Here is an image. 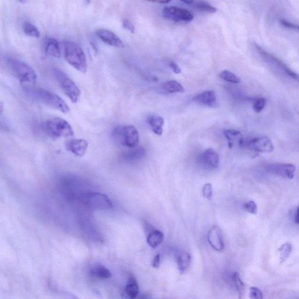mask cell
Returning <instances> with one entry per match:
<instances>
[{
    "label": "cell",
    "instance_id": "1",
    "mask_svg": "<svg viewBox=\"0 0 299 299\" xmlns=\"http://www.w3.org/2000/svg\"><path fill=\"white\" fill-rule=\"evenodd\" d=\"M56 188L62 196L69 201H79L90 190L88 183L74 175H64L59 178Z\"/></svg>",
    "mask_w": 299,
    "mask_h": 299
},
{
    "label": "cell",
    "instance_id": "2",
    "mask_svg": "<svg viewBox=\"0 0 299 299\" xmlns=\"http://www.w3.org/2000/svg\"><path fill=\"white\" fill-rule=\"evenodd\" d=\"M64 58L71 66L81 73L87 71V60L84 50L78 43L71 40L64 42Z\"/></svg>",
    "mask_w": 299,
    "mask_h": 299
},
{
    "label": "cell",
    "instance_id": "3",
    "mask_svg": "<svg viewBox=\"0 0 299 299\" xmlns=\"http://www.w3.org/2000/svg\"><path fill=\"white\" fill-rule=\"evenodd\" d=\"M29 94L35 100L63 112L69 113V106L63 99L54 93L43 88H33L29 91Z\"/></svg>",
    "mask_w": 299,
    "mask_h": 299
},
{
    "label": "cell",
    "instance_id": "4",
    "mask_svg": "<svg viewBox=\"0 0 299 299\" xmlns=\"http://www.w3.org/2000/svg\"><path fill=\"white\" fill-rule=\"evenodd\" d=\"M79 202L90 211H108L114 208L113 203L107 195L99 192H87L82 195Z\"/></svg>",
    "mask_w": 299,
    "mask_h": 299
},
{
    "label": "cell",
    "instance_id": "5",
    "mask_svg": "<svg viewBox=\"0 0 299 299\" xmlns=\"http://www.w3.org/2000/svg\"><path fill=\"white\" fill-rule=\"evenodd\" d=\"M7 63L12 72L22 84L31 85L36 82L37 74L29 65L14 58H8Z\"/></svg>",
    "mask_w": 299,
    "mask_h": 299
},
{
    "label": "cell",
    "instance_id": "6",
    "mask_svg": "<svg viewBox=\"0 0 299 299\" xmlns=\"http://www.w3.org/2000/svg\"><path fill=\"white\" fill-rule=\"evenodd\" d=\"M44 129L47 134L53 138H69L74 135L72 126L60 118H53L46 120Z\"/></svg>",
    "mask_w": 299,
    "mask_h": 299
},
{
    "label": "cell",
    "instance_id": "7",
    "mask_svg": "<svg viewBox=\"0 0 299 299\" xmlns=\"http://www.w3.org/2000/svg\"><path fill=\"white\" fill-rule=\"evenodd\" d=\"M112 136L117 143L129 149L138 146L139 133L134 126L128 125L115 128Z\"/></svg>",
    "mask_w": 299,
    "mask_h": 299
},
{
    "label": "cell",
    "instance_id": "8",
    "mask_svg": "<svg viewBox=\"0 0 299 299\" xmlns=\"http://www.w3.org/2000/svg\"><path fill=\"white\" fill-rule=\"evenodd\" d=\"M53 74L62 91L67 97L73 103L78 102L80 97L81 91L75 82L60 70L53 69Z\"/></svg>",
    "mask_w": 299,
    "mask_h": 299
},
{
    "label": "cell",
    "instance_id": "9",
    "mask_svg": "<svg viewBox=\"0 0 299 299\" xmlns=\"http://www.w3.org/2000/svg\"><path fill=\"white\" fill-rule=\"evenodd\" d=\"M255 44V47L259 53L260 57H261L263 60L267 62L268 63L273 66L276 68L278 70H279L281 72L284 74V75L288 77L289 78H291L293 80L299 82V75L298 73L294 72L292 70L288 65L284 63V62L279 58L276 57V56L271 54V53L266 51L264 49L259 46V44Z\"/></svg>",
    "mask_w": 299,
    "mask_h": 299
},
{
    "label": "cell",
    "instance_id": "10",
    "mask_svg": "<svg viewBox=\"0 0 299 299\" xmlns=\"http://www.w3.org/2000/svg\"><path fill=\"white\" fill-rule=\"evenodd\" d=\"M79 223L82 233L89 239L94 242H103V238L101 232L91 219L86 216H82L80 218Z\"/></svg>",
    "mask_w": 299,
    "mask_h": 299
},
{
    "label": "cell",
    "instance_id": "11",
    "mask_svg": "<svg viewBox=\"0 0 299 299\" xmlns=\"http://www.w3.org/2000/svg\"><path fill=\"white\" fill-rule=\"evenodd\" d=\"M162 15L165 19L175 22H190L194 19L193 14L190 11L174 6L165 7L162 11Z\"/></svg>",
    "mask_w": 299,
    "mask_h": 299
},
{
    "label": "cell",
    "instance_id": "12",
    "mask_svg": "<svg viewBox=\"0 0 299 299\" xmlns=\"http://www.w3.org/2000/svg\"><path fill=\"white\" fill-rule=\"evenodd\" d=\"M265 170L268 173L283 178L294 179L296 172L295 165L292 164L274 163L266 165Z\"/></svg>",
    "mask_w": 299,
    "mask_h": 299
},
{
    "label": "cell",
    "instance_id": "13",
    "mask_svg": "<svg viewBox=\"0 0 299 299\" xmlns=\"http://www.w3.org/2000/svg\"><path fill=\"white\" fill-rule=\"evenodd\" d=\"M245 146L254 152L259 153H271L274 150V146L270 139L266 136L251 139Z\"/></svg>",
    "mask_w": 299,
    "mask_h": 299
},
{
    "label": "cell",
    "instance_id": "14",
    "mask_svg": "<svg viewBox=\"0 0 299 299\" xmlns=\"http://www.w3.org/2000/svg\"><path fill=\"white\" fill-rule=\"evenodd\" d=\"M198 160L204 168L211 170L217 169L220 163L218 153L211 148L200 154Z\"/></svg>",
    "mask_w": 299,
    "mask_h": 299
},
{
    "label": "cell",
    "instance_id": "15",
    "mask_svg": "<svg viewBox=\"0 0 299 299\" xmlns=\"http://www.w3.org/2000/svg\"><path fill=\"white\" fill-rule=\"evenodd\" d=\"M97 37L102 42L111 46L118 47V48H124L125 44L120 38L114 32L104 28L98 29L96 31Z\"/></svg>",
    "mask_w": 299,
    "mask_h": 299
},
{
    "label": "cell",
    "instance_id": "16",
    "mask_svg": "<svg viewBox=\"0 0 299 299\" xmlns=\"http://www.w3.org/2000/svg\"><path fill=\"white\" fill-rule=\"evenodd\" d=\"M208 241L213 249L221 252L224 249V241L223 234L220 227L218 226H213L208 233Z\"/></svg>",
    "mask_w": 299,
    "mask_h": 299
},
{
    "label": "cell",
    "instance_id": "17",
    "mask_svg": "<svg viewBox=\"0 0 299 299\" xmlns=\"http://www.w3.org/2000/svg\"><path fill=\"white\" fill-rule=\"evenodd\" d=\"M194 101L198 104L205 105L211 108H217L219 106L217 97L215 92L209 90L198 94L193 98Z\"/></svg>",
    "mask_w": 299,
    "mask_h": 299
},
{
    "label": "cell",
    "instance_id": "18",
    "mask_svg": "<svg viewBox=\"0 0 299 299\" xmlns=\"http://www.w3.org/2000/svg\"><path fill=\"white\" fill-rule=\"evenodd\" d=\"M66 149L78 157H82L85 155L88 148V142L82 139H73L67 141Z\"/></svg>",
    "mask_w": 299,
    "mask_h": 299
},
{
    "label": "cell",
    "instance_id": "19",
    "mask_svg": "<svg viewBox=\"0 0 299 299\" xmlns=\"http://www.w3.org/2000/svg\"><path fill=\"white\" fill-rule=\"evenodd\" d=\"M223 134L228 141L230 148L241 147L245 146L243 136L239 130L226 129L224 130Z\"/></svg>",
    "mask_w": 299,
    "mask_h": 299
},
{
    "label": "cell",
    "instance_id": "20",
    "mask_svg": "<svg viewBox=\"0 0 299 299\" xmlns=\"http://www.w3.org/2000/svg\"><path fill=\"white\" fill-rule=\"evenodd\" d=\"M146 155V150L143 147L137 146L126 151L125 153H123L122 158L125 161L133 162L140 160V159L144 158Z\"/></svg>",
    "mask_w": 299,
    "mask_h": 299
},
{
    "label": "cell",
    "instance_id": "21",
    "mask_svg": "<svg viewBox=\"0 0 299 299\" xmlns=\"http://www.w3.org/2000/svg\"><path fill=\"white\" fill-rule=\"evenodd\" d=\"M44 48L49 55L56 58L61 57L60 44L55 38H46L44 40Z\"/></svg>",
    "mask_w": 299,
    "mask_h": 299
},
{
    "label": "cell",
    "instance_id": "22",
    "mask_svg": "<svg viewBox=\"0 0 299 299\" xmlns=\"http://www.w3.org/2000/svg\"><path fill=\"white\" fill-rule=\"evenodd\" d=\"M164 239L163 233L160 230L152 229L148 234L147 237V243L150 247L156 248L159 246Z\"/></svg>",
    "mask_w": 299,
    "mask_h": 299
},
{
    "label": "cell",
    "instance_id": "23",
    "mask_svg": "<svg viewBox=\"0 0 299 299\" xmlns=\"http://www.w3.org/2000/svg\"><path fill=\"white\" fill-rule=\"evenodd\" d=\"M90 275L92 277L100 280L107 279L112 276L111 271L105 266L100 264L94 265L90 269Z\"/></svg>",
    "mask_w": 299,
    "mask_h": 299
},
{
    "label": "cell",
    "instance_id": "24",
    "mask_svg": "<svg viewBox=\"0 0 299 299\" xmlns=\"http://www.w3.org/2000/svg\"><path fill=\"white\" fill-rule=\"evenodd\" d=\"M147 122L149 124L151 128L152 129L154 133L156 135L160 136L163 133V126L164 125V118L158 116V115H152L147 118Z\"/></svg>",
    "mask_w": 299,
    "mask_h": 299
},
{
    "label": "cell",
    "instance_id": "25",
    "mask_svg": "<svg viewBox=\"0 0 299 299\" xmlns=\"http://www.w3.org/2000/svg\"><path fill=\"white\" fill-rule=\"evenodd\" d=\"M139 293V286L137 280L133 276H130L125 289V294L128 299H135Z\"/></svg>",
    "mask_w": 299,
    "mask_h": 299
},
{
    "label": "cell",
    "instance_id": "26",
    "mask_svg": "<svg viewBox=\"0 0 299 299\" xmlns=\"http://www.w3.org/2000/svg\"><path fill=\"white\" fill-rule=\"evenodd\" d=\"M162 90L168 94L183 93L185 91L184 88L179 82L171 80L165 82L161 86Z\"/></svg>",
    "mask_w": 299,
    "mask_h": 299
},
{
    "label": "cell",
    "instance_id": "27",
    "mask_svg": "<svg viewBox=\"0 0 299 299\" xmlns=\"http://www.w3.org/2000/svg\"><path fill=\"white\" fill-rule=\"evenodd\" d=\"M191 257L190 254L186 251L180 253L178 257V268L180 273L183 274L186 271L190 265Z\"/></svg>",
    "mask_w": 299,
    "mask_h": 299
},
{
    "label": "cell",
    "instance_id": "28",
    "mask_svg": "<svg viewBox=\"0 0 299 299\" xmlns=\"http://www.w3.org/2000/svg\"><path fill=\"white\" fill-rule=\"evenodd\" d=\"M293 247L290 242H286L281 245L279 248V261L281 263L285 262L291 256Z\"/></svg>",
    "mask_w": 299,
    "mask_h": 299
},
{
    "label": "cell",
    "instance_id": "29",
    "mask_svg": "<svg viewBox=\"0 0 299 299\" xmlns=\"http://www.w3.org/2000/svg\"><path fill=\"white\" fill-rule=\"evenodd\" d=\"M191 5L198 9V10L205 12L206 13L214 14L217 11V9L205 1H193Z\"/></svg>",
    "mask_w": 299,
    "mask_h": 299
},
{
    "label": "cell",
    "instance_id": "30",
    "mask_svg": "<svg viewBox=\"0 0 299 299\" xmlns=\"http://www.w3.org/2000/svg\"><path fill=\"white\" fill-rule=\"evenodd\" d=\"M233 282L235 288L238 291L239 299H241L245 291V285L241 279L240 275L238 272H235L233 275Z\"/></svg>",
    "mask_w": 299,
    "mask_h": 299
},
{
    "label": "cell",
    "instance_id": "31",
    "mask_svg": "<svg viewBox=\"0 0 299 299\" xmlns=\"http://www.w3.org/2000/svg\"><path fill=\"white\" fill-rule=\"evenodd\" d=\"M23 30L28 37L38 38L40 36L39 29L31 22H25L23 25Z\"/></svg>",
    "mask_w": 299,
    "mask_h": 299
},
{
    "label": "cell",
    "instance_id": "32",
    "mask_svg": "<svg viewBox=\"0 0 299 299\" xmlns=\"http://www.w3.org/2000/svg\"><path fill=\"white\" fill-rule=\"evenodd\" d=\"M219 76L224 80L233 84H239L241 82V79L235 73L229 70H224L219 74Z\"/></svg>",
    "mask_w": 299,
    "mask_h": 299
},
{
    "label": "cell",
    "instance_id": "33",
    "mask_svg": "<svg viewBox=\"0 0 299 299\" xmlns=\"http://www.w3.org/2000/svg\"><path fill=\"white\" fill-rule=\"evenodd\" d=\"M266 104V100L265 98H259L253 103V108L256 113H260L265 108Z\"/></svg>",
    "mask_w": 299,
    "mask_h": 299
},
{
    "label": "cell",
    "instance_id": "34",
    "mask_svg": "<svg viewBox=\"0 0 299 299\" xmlns=\"http://www.w3.org/2000/svg\"><path fill=\"white\" fill-rule=\"evenodd\" d=\"M202 193L203 196L207 199L211 200L213 197V187L211 183H206L203 186Z\"/></svg>",
    "mask_w": 299,
    "mask_h": 299
},
{
    "label": "cell",
    "instance_id": "35",
    "mask_svg": "<svg viewBox=\"0 0 299 299\" xmlns=\"http://www.w3.org/2000/svg\"><path fill=\"white\" fill-rule=\"evenodd\" d=\"M244 208L245 211L251 214L256 215L257 214V206L253 200H250L245 203L244 205Z\"/></svg>",
    "mask_w": 299,
    "mask_h": 299
},
{
    "label": "cell",
    "instance_id": "36",
    "mask_svg": "<svg viewBox=\"0 0 299 299\" xmlns=\"http://www.w3.org/2000/svg\"><path fill=\"white\" fill-rule=\"evenodd\" d=\"M250 299H263V294L259 288L251 287L250 288Z\"/></svg>",
    "mask_w": 299,
    "mask_h": 299
},
{
    "label": "cell",
    "instance_id": "37",
    "mask_svg": "<svg viewBox=\"0 0 299 299\" xmlns=\"http://www.w3.org/2000/svg\"><path fill=\"white\" fill-rule=\"evenodd\" d=\"M280 23L283 27L299 32V25L295 24V23L289 22L288 20L285 19H281L280 20Z\"/></svg>",
    "mask_w": 299,
    "mask_h": 299
},
{
    "label": "cell",
    "instance_id": "38",
    "mask_svg": "<svg viewBox=\"0 0 299 299\" xmlns=\"http://www.w3.org/2000/svg\"><path fill=\"white\" fill-rule=\"evenodd\" d=\"M123 27L127 30L131 32L132 34H134L135 32V26L133 25L132 22L128 19L123 20L122 22Z\"/></svg>",
    "mask_w": 299,
    "mask_h": 299
},
{
    "label": "cell",
    "instance_id": "39",
    "mask_svg": "<svg viewBox=\"0 0 299 299\" xmlns=\"http://www.w3.org/2000/svg\"><path fill=\"white\" fill-rule=\"evenodd\" d=\"M161 263V256L160 254H157V255L154 258L152 262V265L154 268L158 269Z\"/></svg>",
    "mask_w": 299,
    "mask_h": 299
},
{
    "label": "cell",
    "instance_id": "40",
    "mask_svg": "<svg viewBox=\"0 0 299 299\" xmlns=\"http://www.w3.org/2000/svg\"><path fill=\"white\" fill-rule=\"evenodd\" d=\"M170 67H171L172 70L173 71V72L175 74H177V75H179V74H180L182 72L181 69H180L179 65L175 63L174 61L170 62Z\"/></svg>",
    "mask_w": 299,
    "mask_h": 299
},
{
    "label": "cell",
    "instance_id": "41",
    "mask_svg": "<svg viewBox=\"0 0 299 299\" xmlns=\"http://www.w3.org/2000/svg\"><path fill=\"white\" fill-rule=\"evenodd\" d=\"M295 221L296 223L299 224V206L298 207L297 212H296Z\"/></svg>",
    "mask_w": 299,
    "mask_h": 299
},
{
    "label": "cell",
    "instance_id": "42",
    "mask_svg": "<svg viewBox=\"0 0 299 299\" xmlns=\"http://www.w3.org/2000/svg\"><path fill=\"white\" fill-rule=\"evenodd\" d=\"M153 2L159 3V4H168V3L170 2L171 1H153Z\"/></svg>",
    "mask_w": 299,
    "mask_h": 299
},
{
    "label": "cell",
    "instance_id": "43",
    "mask_svg": "<svg viewBox=\"0 0 299 299\" xmlns=\"http://www.w3.org/2000/svg\"><path fill=\"white\" fill-rule=\"evenodd\" d=\"M3 110H4V104H3L2 102L0 103V112H1V115H2Z\"/></svg>",
    "mask_w": 299,
    "mask_h": 299
}]
</instances>
